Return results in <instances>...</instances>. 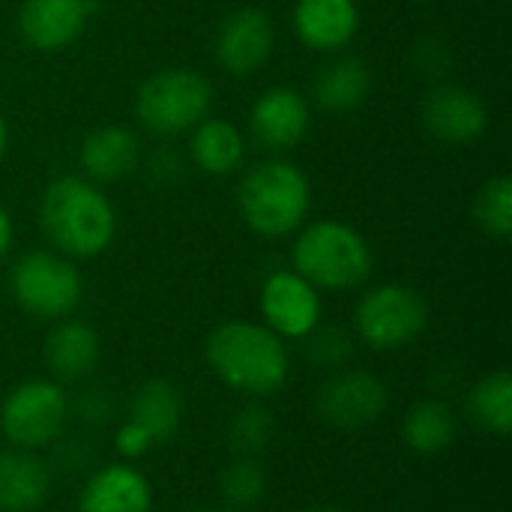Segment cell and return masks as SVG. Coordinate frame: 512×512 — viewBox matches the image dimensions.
Masks as SVG:
<instances>
[{"label":"cell","mask_w":512,"mask_h":512,"mask_svg":"<svg viewBox=\"0 0 512 512\" xmlns=\"http://www.w3.org/2000/svg\"><path fill=\"white\" fill-rule=\"evenodd\" d=\"M210 372L234 393L264 399L279 393L291 375V354L285 339L255 321H225L210 330L204 342Z\"/></svg>","instance_id":"cell-1"},{"label":"cell","mask_w":512,"mask_h":512,"mask_svg":"<svg viewBox=\"0 0 512 512\" xmlns=\"http://www.w3.org/2000/svg\"><path fill=\"white\" fill-rule=\"evenodd\" d=\"M39 222L54 249L66 258H96L117 234V213L105 192L84 177H60L48 183Z\"/></svg>","instance_id":"cell-2"},{"label":"cell","mask_w":512,"mask_h":512,"mask_svg":"<svg viewBox=\"0 0 512 512\" xmlns=\"http://www.w3.org/2000/svg\"><path fill=\"white\" fill-rule=\"evenodd\" d=\"M291 261V270H297L318 291H351L366 285L372 276V249L366 237L339 219L309 225L297 237Z\"/></svg>","instance_id":"cell-3"},{"label":"cell","mask_w":512,"mask_h":512,"mask_svg":"<svg viewBox=\"0 0 512 512\" xmlns=\"http://www.w3.org/2000/svg\"><path fill=\"white\" fill-rule=\"evenodd\" d=\"M237 204L252 231L264 237H285L306 222L312 192L306 174L297 165L270 159L243 177Z\"/></svg>","instance_id":"cell-4"},{"label":"cell","mask_w":512,"mask_h":512,"mask_svg":"<svg viewBox=\"0 0 512 512\" xmlns=\"http://www.w3.org/2000/svg\"><path fill=\"white\" fill-rule=\"evenodd\" d=\"M69 420V393L54 378L21 381L0 402V435L6 447L42 453L66 432Z\"/></svg>","instance_id":"cell-5"},{"label":"cell","mask_w":512,"mask_h":512,"mask_svg":"<svg viewBox=\"0 0 512 512\" xmlns=\"http://www.w3.org/2000/svg\"><path fill=\"white\" fill-rule=\"evenodd\" d=\"M9 291L21 312L39 321H60L78 309L84 279L72 258L60 252H27L12 264Z\"/></svg>","instance_id":"cell-6"},{"label":"cell","mask_w":512,"mask_h":512,"mask_svg":"<svg viewBox=\"0 0 512 512\" xmlns=\"http://www.w3.org/2000/svg\"><path fill=\"white\" fill-rule=\"evenodd\" d=\"M426 324H429V306L423 294L399 282L369 288L354 309L357 339L378 354L408 348L423 336Z\"/></svg>","instance_id":"cell-7"},{"label":"cell","mask_w":512,"mask_h":512,"mask_svg":"<svg viewBox=\"0 0 512 512\" xmlns=\"http://www.w3.org/2000/svg\"><path fill=\"white\" fill-rule=\"evenodd\" d=\"M213 102L210 81L195 69H162L150 75L138 96L135 111L138 120L156 135H180L195 129Z\"/></svg>","instance_id":"cell-8"},{"label":"cell","mask_w":512,"mask_h":512,"mask_svg":"<svg viewBox=\"0 0 512 512\" xmlns=\"http://www.w3.org/2000/svg\"><path fill=\"white\" fill-rule=\"evenodd\" d=\"M390 408L387 384L363 369H339L315 390V414L336 432H360L375 426Z\"/></svg>","instance_id":"cell-9"},{"label":"cell","mask_w":512,"mask_h":512,"mask_svg":"<svg viewBox=\"0 0 512 512\" xmlns=\"http://www.w3.org/2000/svg\"><path fill=\"white\" fill-rule=\"evenodd\" d=\"M261 318L264 327L273 330L279 339H297L303 342L324 315L321 291L306 282L297 270H276L261 285Z\"/></svg>","instance_id":"cell-10"},{"label":"cell","mask_w":512,"mask_h":512,"mask_svg":"<svg viewBox=\"0 0 512 512\" xmlns=\"http://www.w3.org/2000/svg\"><path fill=\"white\" fill-rule=\"evenodd\" d=\"M96 12V0H24L18 12V30L36 51H63L87 27Z\"/></svg>","instance_id":"cell-11"},{"label":"cell","mask_w":512,"mask_h":512,"mask_svg":"<svg viewBox=\"0 0 512 512\" xmlns=\"http://www.w3.org/2000/svg\"><path fill=\"white\" fill-rule=\"evenodd\" d=\"M153 486L135 462L96 465L78 492V512H150Z\"/></svg>","instance_id":"cell-12"},{"label":"cell","mask_w":512,"mask_h":512,"mask_svg":"<svg viewBox=\"0 0 512 512\" xmlns=\"http://www.w3.org/2000/svg\"><path fill=\"white\" fill-rule=\"evenodd\" d=\"M423 126L435 141L462 147L474 144L489 129V111L483 99L468 87H435L423 102Z\"/></svg>","instance_id":"cell-13"},{"label":"cell","mask_w":512,"mask_h":512,"mask_svg":"<svg viewBox=\"0 0 512 512\" xmlns=\"http://www.w3.org/2000/svg\"><path fill=\"white\" fill-rule=\"evenodd\" d=\"M273 24L261 9H237L216 30V60L231 75H249L261 69L273 54Z\"/></svg>","instance_id":"cell-14"},{"label":"cell","mask_w":512,"mask_h":512,"mask_svg":"<svg viewBox=\"0 0 512 512\" xmlns=\"http://www.w3.org/2000/svg\"><path fill=\"white\" fill-rule=\"evenodd\" d=\"M42 357H45V369L57 384H81L87 381L99 360H102V342L99 333L78 318H60L54 321V327L48 330L45 342H42Z\"/></svg>","instance_id":"cell-15"},{"label":"cell","mask_w":512,"mask_h":512,"mask_svg":"<svg viewBox=\"0 0 512 512\" xmlns=\"http://www.w3.org/2000/svg\"><path fill=\"white\" fill-rule=\"evenodd\" d=\"M252 135L267 150H291L309 129V105L291 87H270L258 96L249 114Z\"/></svg>","instance_id":"cell-16"},{"label":"cell","mask_w":512,"mask_h":512,"mask_svg":"<svg viewBox=\"0 0 512 512\" xmlns=\"http://www.w3.org/2000/svg\"><path fill=\"white\" fill-rule=\"evenodd\" d=\"M54 471L30 450H0V512H36L48 501Z\"/></svg>","instance_id":"cell-17"},{"label":"cell","mask_w":512,"mask_h":512,"mask_svg":"<svg viewBox=\"0 0 512 512\" xmlns=\"http://www.w3.org/2000/svg\"><path fill=\"white\" fill-rule=\"evenodd\" d=\"M360 27V9L354 0H297L294 33L312 51L345 48Z\"/></svg>","instance_id":"cell-18"},{"label":"cell","mask_w":512,"mask_h":512,"mask_svg":"<svg viewBox=\"0 0 512 512\" xmlns=\"http://www.w3.org/2000/svg\"><path fill=\"white\" fill-rule=\"evenodd\" d=\"M81 168L90 180L96 183H114L126 174L135 171L138 165V138L132 129L108 123L93 129L81 150H78Z\"/></svg>","instance_id":"cell-19"},{"label":"cell","mask_w":512,"mask_h":512,"mask_svg":"<svg viewBox=\"0 0 512 512\" xmlns=\"http://www.w3.org/2000/svg\"><path fill=\"white\" fill-rule=\"evenodd\" d=\"M183 414H186V405H183L180 387L165 378H150L132 393L126 420L138 423L159 447V444H168L180 432Z\"/></svg>","instance_id":"cell-20"},{"label":"cell","mask_w":512,"mask_h":512,"mask_svg":"<svg viewBox=\"0 0 512 512\" xmlns=\"http://www.w3.org/2000/svg\"><path fill=\"white\" fill-rule=\"evenodd\" d=\"M459 438V414L444 399H417L402 417V444L414 456H441Z\"/></svg>","instance_id":"cell-21"},{"label":"cell","mask_w":512,"mask_h":512,"mask_svg":"<svg viewBox=\"0 0 512 512\" xmlns=\"http://www.w3.org/2000/svg\"><path fill=\"white\" fill-rule=\"evenodd\" d=\"M369 87H372L369 66L360 57L345 54V57L330 60L324 69H318L312 81V96L327 111H351L363 105V99L369 96Z\"/></svg>","instance_id":"cell-22"},{"label":"cell","mask_w":512,"mask_h":512,"mask_svg":"<svg viewBox=\"0 0 512 512\" xmlns=\"http://www.w3.org/2000/svg\"><path fill=\"white\" fill-rule=\"evenodd\" d=\"M189 153L192 162L210 174V177H225L234 168H240L243 153H246V141L240 135V129L228 120H201L192 129V141H189Z\"/></svg>","instance_id":"cell-23"},{"label":"cell","mask_w":512,"mask_h":512,"mask_svg":"<svg viewBox=\"0 0 512 512\" xmlns=\"http://www.w3.org/2000/svg\"><path fill=\"white\" fill-rule=\"evenodd\" d=\"M468 417L477 429L495 438L512 432V375L507 369L486 372L468 390Z\"/></svg>","instance_id":"cell-24"},{"label":"cell","mask_w":512,"mask_h":512,"mask_svg":"<svg viewBox=\"0 0 512 512\" xmlns=\"http://www.w3.org/2000/svg\"><path fill=\"white\" fill-rule=\"evenodd\" d=\"M267 489L270 477L258 456H234L219 474V495L222 504L231 510L249 512L258 507L267 498Z\"/></svg>","instance_id":"cell-25"},{"label":"cell","mask_w":512,"mask_h":512,"mask_svg":"<svg viewBox=\"0 0 512 512\" xmlns=\"http://www.w3.org/2000/svg\"><path fill=\"white\" fill-rule=\"evenodd\" d=\"M276 438V414L261 402L240 405L225 426V441L234 456H261Z\"/></svg>","instance_id":"cell-26"},{"label":"cell","mask_w":512,"mask_h":512,"mask_svg":"<svg viewBox=\"0 0 512 512\" xmlns=\"http://www.w3.org/2000/svg\"><path fill=\"white\" fill-rule=\"evenodd\" d=\"M474 219L486 237L495 240H510L512 234V180L510 177H495L489 180L477 201H474Z\"/></svg>","instance_id":"cell-27"},{"label":"cell","mask_w":512,"mask_h":512,"mask_svg":"<svg viewBox=\"0 0 512 512\" xmlns=\"http://www.w3.org/2000/svg\"><path fill=\"white\" fill-rule=\"evenodd\" d=\"M303 342H306V357L312 360V366L324 369L327 375L345 369V363L351 357V336L342 333L339 327L318 324Z\"/></svg>","instance_id":"cell-28"},{"label":"cell","mask_w":512,"mask_h":512,"mask_svg":"<svg viewBox=\"0 0 512 512\" xmlns=\"http://www.w3.org/2000/svg\"><path fill=\"white\" fill-rule=\"evenodd\" d=\"M69 417H78L84 426H111L117 420V399L108 387L87 384L78 396H69Z\"/></svg>","instance_id":"cell-29"},{"label":"cell","mask_w":512,"mask_h":512,"mask_svg":"<svg viewBox=\"0 0 512 512\" xmlns=\"http://www.w3.org/2000/svg\"><path fill=\"white\" fill-rule=\"evenodd\" d=\"M51 450V462L48 468L51 471H63V474H90L96 465H93V447L90 441L84 438H66V432L48 447Z\"/></svg>","instance_id":"cell-30"},{"label":"cell","mask_w":512,"mask_h":512,"mask_svg":"<svg viewBox=\"0 0 512 512\" xmlns=\"http://www.w3.org/2000/svg\"><path fill=\"white\" fill-rule=\"evenodd\" d=\"M111 444H114V453L120 456V462H138V459H144L156 447L153 438L138 423H132V420H120L114 426Z\"/></svg>","instance_id":"cell-31"},{"label":"cell","mask_w":512,"mask_h":512,"mask_svg":"<svg viewBox=\"0 0 512 512\" xmlns=\"http://www.w3.org/2000/svg\"><path fill=\"white\" fill-rule=\"evenodd\" d=\"M9 246H12V219H9V213L0 207V261L9 255Z\"/></svg>","instance_id":"cell-32"},{"label":"cell","mask_w":512,"mask_h":512,"mask_svg":"<svg viewBox=\"0 0 512 512\" xmlns=\"http://www.w3.org/2000/svg\"><path fill=\"white\" fill-rule=\"evenodd\" d=\"M6 144H9V129H6V120H3V114H0V159H3V153H6Z\"/></svg>","instance_id":"cell-33"},{"label":"cell","mask_w":512,"mask_h":512,"mask_svg":"<svg viewBox=\"0 0 512 512\" xmlns=\"http://www.w3.org/2000/svg\"><path fill=\"white\" fill-rule=\"evenodd\" d=\"M300 512H348L342 510V507H336V504H312V507H306V510Z\"/></svg>","instance_id":"cell-34"},{"label":"cell","mask_w":512,"mask_h":512,"mask_svg":"<svg viewBox=\"0 0 512 512\" xmlns=\"http://www.w3.org/2000/svg\"><path fill=\"white\" fill-rule=\"evenodd\" d=\"M189 512H240V510H231V507L219 504V507H198V510H189Z\"/></svg>","instance_id":"cell-35"}]
</instances>
